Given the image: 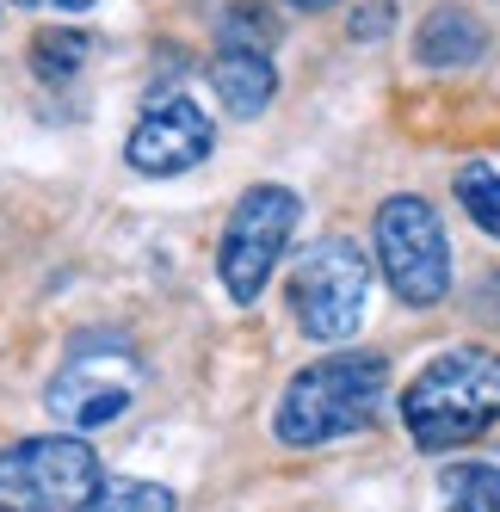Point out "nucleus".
<instances>
[{"label":"nucleus","instance_id":"obj_1","mask_svg":"<svg viewBox=\"0 0 500 512\" xmlns=\"http://www.w3.org/2000/svg\"><path fill=\"white\" fill-rule=\"evenodd\" d=\"M389 395V358L383 352H328L303 364V371L284 383V401L272 414L278 445L291 451H315L334 445L346 432H365Z\"/></svg>","mask_w":500,"mask_h":512},{"label":"nucleus","instance_id":"obj_2","mask_svg":"<svg viewBox=\"0 0 500 512\" xmlns=\"http://www.w3.org/2000/svg\"><path fill=\"white\" fill-rule=\"evenodd\" d=\"M500 420V352L451 346L402 389V426L420 451H457Z\"/></svg>","mask_w":500,"mask_h":512},{"label":"nucleus","instance_id":"obj_3","mask_svg":"<svg viewBox=\"0 0 500 512\" xmlns=\"http://www.w3.org/2000/svg\"><path fill=\"white\" fill-rule=\"evenodd\" d=\"M99 482V457L75 432L19 438L0 451V512H87Z\"/></svg>","mask_w":500,"mask_h":512},{"label":"nucleus","instance_id":"obj_4","mask_svg":"<svg viewBox=\"0 0 500 512\" xmlns=\"http://www.w3.org/2000/svg\"><path fill=\"white\" fill-rule=\"evenodd\" d=\"M371 241H377V266H383L389 290L408 309H433L451 297V241H445L439 210L426 198H414V192L383 198Z\"/></svg>","mask_w":500,"mask_h":512},{"label":"nucleus","instance_id":"obj_5","mask_svg":"<svg viewBox=\"0 0 500 512\" xmlns=\"http://www.w3.org/2000/svg\"><path fill=\"white\" fill-rule=\"evenodd\" d=\"M365 297H371V266L346 235L303 247V260L291 266V315L321 346H340V340L359 334Z\"/></svg>","mask_w":500,"mask_h":512},{"label":"nucleus","instance_id":"obj_6","mask_svg":"<svg viewBox=\"0 0 500 512\" xmlns=\"http://www.w3.org/2000/svg\"><path fill=\"white\" fill-rule=\"evenodd\" d=\"M297 216H303V204H297L291 186H254L229 210V229H223V247H217V278L241 309L266 297L284 247H291Z\"/></svg>","mask_w":500,"mask_h":512},{"label":"nucleus","instance_id":"obj_7","mask_svg":"<svg viewBox=\"0 0 500 512\" xmlns=\"http://www.w3.org/2000/svg\"><path fill=\"white\" fill-rule=\"evenodd\" d=\"M142 389V358L130 352V340H105V334H87L68 346L62 371L50 377V414L68 420V426H112L118 414H130V401Z\"/></svg>","mask_w":500,"mask_h":512},{"label":"nucleus","instance_id":"obj_8","mask_svg":"<svg viewBox=\"0 0 500 512\" xmlns=\"http://www.w3.org/2000/svg\"><path fill=\"white\" fill-rule=\"evenodd\" d=\"M210 155V118L204 105L186 93H161L149 112L136 118L130 142H124V161L149 179H173V173H192Z\"/></svg>","mask_w":500,"mask_h":512},{"label":"nucleus","instance_id":"obj_9","mask_svg":"<svg viewBox=\"0 0 500 512\" xmlns=\"http://www.w3.org/2000/svg\"><path fill=\"white\" fill-rule=\"evenodd\" d=\"M210 87H217L223 112L229 118H260L272 93H278V68H272V50L266 44H235L223 38V50L210 56Z\"/></svg>","mask_w":500,"mask_h":512},{"label":"nucleus","instance_id":"obj_10","mask_svg":"<svg viewBox=\"0 0 500 512\" xmlns=\"http://www.w3.org/2000/svg\"><path fill=\"white\" fill-rule=\"evenodd\" d=\"M488 50V25L470 7H433L414 31V56L426 68H463Z\"/></svg>","mask_w":500,"mask_h":512},{"label":"nucleus","instance_id":"obj_11","mask_svg":"<svg viewBox=\"0 0 500 512\" xmlns=\"http://www.w3.org/2000/svg\"><path fill=\"white\" fill-rule=\"evenodd\" d=\"M87 50H93L87 31L56 25V31H38V44H31V68H38V81L62 87L68 75H81V68H87Z\"/></svg>","mask_w":500,"mask_h":512},{"label":"nucleus","instance_id":"obj_12","mask_svg":"<svg viewBox=\"0 0 500 512\" xmlns=\"http://www.w3.org/2000/svg\"><path fill=\"white\" fill-rule=\"evenodd\" d=\"M457 204L470 210V223H476L482 235L500 241V173H494L488 161H463V167H457Z\"/></svg>","mask_w":500,"mask_h":512},{"label":"nucleus","instance_id":"obj_13","mask_svg":"<svg viewBox=\"0 0 500 512\" xmlns=\"http://www.w3.org/2000/svg\"><path fill=\"white\" fill-rule=\"evenodd\" d=\"M445 494L457 512H500V469L494 463H451Z\"/></svg>","mask_w":500,"mask_h":512},{"label":"nucleus","instance_id":"obj_14","mask_svg":"<svg viewBox=\"0 0 500 512\" xmlns=\"http://www.w3.org/2000/svg\"><path fill=\"white\" fill-rule=\"evenodd\" d=\"M87 512H180V500H173L161 482H99Z\"/></svg>","mask_w":500,"mask_h":512},{"label":"nucleus","instance_id":"obj_15","mask_svg":"<svg viewBox=\"0 0 500 512\" xmlns=\"http://www.w3.org/2000/svg\"><path fill=\"white\" fill-rule=\"evenodd\" d=\"M389 25H396V7H389V0H371V7L352 13V38H383Z\"/></svg>","mask_w":500,"mask_h":512},{"label":"nucleus","instance_id":"obj_16","mask_svg":"<svg viewBox=\"0 0 500 512\" xmlns=\"http://www.w3.org/2000/svg\"><path fill=\"white\" fill-rule=\"evenodd\" d=\"M13 7H50V13H87L93 0H13Z\"/></svg>","mask_w":500,"mask_h":512},{"label":"nucleus","instance_id":"obj_17","mask_svg":"<svg viewBox=\"0 0 500 512\" xmlns=\"http://www.w3.org/2000/svg\"><path fill=\"white\" fill-rule=\"evenodd\" d=\"M284 7H297V13H328L334 0H284Z\"/></svg>","mask_w":500,"mask_h":512}]
</instances>
